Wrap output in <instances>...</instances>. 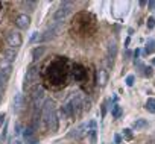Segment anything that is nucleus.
<instances>
[{
	"instance_id": "1",
	"label": "nucleus",
	"mask_w": 155,
	"mask_h": 144,
	"mask_svg": "<svg viewBox=\"0 0 155 144\" xmlns=\"http://www.w3.org/2000/svg\"><path fill=\"white\" fill-rule=\"evenodd\" d=\"M69 61L64 56H56V59H53L52 62H49V65L46 67L44 71V77L49 82V85L52 87H61L67 82L69 79Z\"/></svg>"
},
{
	"instance_id": "2",
	"label": "nucleus",
	"mask_w": 155,
	"mask_h": 144,
	"mask_svg": "<svg viewBox=\"0 0 155 144\" xmlns=\"http://www.w3.org/2000/svg\"><path fill=\"white\" fill-rule=\"evenodd\" d=\"M41 120L44 121V126L50 132H56L58 130V115L53 100L47 99L41 108Z\"/></svg>"
},
{
	"instance_id": "3",
	"label": "nucleus",
	"mask_w": 155,
	"mask_h": 144,
	"mask_svg": "<svg viewBox=\"0 0 155 144\" xmlns=\"http://www.w3.org/2000/svg\"><path fill=\"white\" fill-rule=\"evenodd\" d=\"M38 76H40V71H38V67L35 64L29 65V68L26 70V74H24V84H23V88L28 89L31 87H35L38 85Z\"/></svg>"
},
{
	"instance_id": "4",
	"label": "nucleus",
	"mask_w": 155,
	"mask_h": 144,
	"mask_svg": "<svg viewBox=\"0 0 155 144\" xmlns=\"http://www.w3.org/2000/svg\"><path fill=\"white\" fill-rule=\"evenodd\" d=\"M72 9H73V3L72 2H62L59 5V8L56 9V12L53 14V20L55 21H62L72 12Z\"/></svg>"
},
{
	"instance_id": "5",
	"label": "nucleus",
	"mask_w": 155,
	"mask_h": 144,
	"mask_svg": "<svg viewBox=\"0 0 155 144\" xmlns=\"http://www.w3.org/2000/svg\"><path fill=\"white\" fill-rule=\"evenodd\" d=\"M72 74L75 77V81L82 82V81L87 79V68L81 64H73L72 65Z\"/></svg>"
},
{
	"instance_id": "6",
	"label": "nucleus",
	"mask_w": 155,
	"mask_h": 144,
	"mask_svg": "<svg viewBox=\"0 0 155 144\" xmlns=\"http://www.w3.org/2000/svg\"><path fill=\"white\" fill-rule=\"evenodd\" d=\"M23 40H21V35L18 32H9L6 35V44L11 47V49H18L21 46Z\"/></svg>"
},
{
	"instance_id": "7",
	"label": "nucleus",
	"mask_w": 155,
	"mask_h": 144,
	"mask_svg": "<svg viewBox=\"0 0 155 144\" xmlns=\"http://www.w3.org/2000/svg\"><path fill=\"white\" fill-rule=\"evenodd\" d=\"M31 97H32L34 102L40 103L41 99L44 97V88H43L41 85H35V87L31 89Z\"/></svg>"
},
{
	"instance_id": "8",
	"label": "nucleus",
	"mask_w": 155,
	"mask_h": 144,
	"mask_svg": "<svg viewBox=\"0 0 155 144\" xmlns=\"http://www.w3.org/2000/svg\"><path fill=\"white\" fill-rule=\"evenodd\" d=\"M23 106H24V97L21 93H17L14 96V100H12V109H14V112H20Z\"/></svg>"
},
{
	"instance_id": "9",
	"label": "nucleus",
	"mask_w": 155,
	"mask_h": 144,
	"mask_svg": "<svg viewBox=\"0 0 155 144\" xmlns=\"http://www.w3.org/2000/svg\"><path fill=\"white\" fill-rule=\"evenodd\" d=\"M15 24L18 26L20 29H28L29 26H31V17L29 15H26V14H20L18 17H17V20H15Z\"/></svg>"
},
{
	"instance_id": "10",
	"label": "nucleus",
	"mask_w": 155,
	"mask_h": 144,
	"mask_svg": "<svg viewBox=\"0 0 155 144\" xmlns=\"http://www.w3.org/2000/svg\"><path fill=\"white\" fill-rule=\"evenodd\" d=\"M0 71L9 77L11 76V71H12V62H9L8 59L3 58L2 61H0Z\"/></svg>"
},
{
	"instance_id": "11",
	"label": "nucleus",
	"mask_w": 155,
	"mask_h": 144,
	"mask_svg": "<svg viewBox=\"0 0 155 144\" xmlns=\"http://www.w3.org/2000/svg\"><path fill=\"white\" fill-rule=\"evenodd\" d=\"M47 29L53 33L55 36H58L59 35V32L62 31V23L61 21H55V23H50L49 26H47Z\"/></svg>"
},
{
	"instance_id": "12",
	"label": "nucleus",
	"mask_w": 155,
	"mask_h": 144,
	"mask_svg": "<svg viewBox=\"0 0 155 144\" xmlns=\"http://www.w3.org/2000/svg\"><path fill=\"white\" fill-rule=\"evenodd\" d=\"M3 58L8 59L9 62L15 61V58H17V49H11V47L5 49V52H3Z\"/></svg>"
},
{
	"instance_id": "13",
	"label": "nucleus",
	"mask_w": 155,
	"mask_h": 144,
	"mask_svg": "<svg viewBox=\"0 0 155 144\" xmlns=\"http://www.w3.org/2000/svg\"><path fill=\"white\" fill-rule=\"evenodd\" d=\"M151 53H155V40H152V38L146 41V47H145V55H151Z\"/></svg>"
},
{
	"instance_id": "14",
	"label": "nucleus",
	"mask_w": 155,
	"mask_h": 144,
	"mask_svg": "<svg viewBox=\"0 0 155 144\" xmlns=\"http://www.w3.org/2000/svg\"><path fill=\"white\" fill-rule=\"evenodd\" d=\"M116 55H117V46H116V41H111L108 46V58L113 61L116 58Z\"/></svg>"
},
{
	"instance_id": "15",
	"label": "nucleus",
	"mask_w": 155,
	"mask_h": 144,
	"mask_svg": "<svg viewBox=\"0 0 155 144\" xmlns=\"http://www.w3.org/2000/svg\"><path fill=\"white\" fill-rule=\"evenodd\" d=\"M23 137H24V140H26V141L31 140V138H34V137H35V129H34L32 126L24 127V130H23Z\"/></svg>"
},
{
	"instance_id": "16",
	"label": "nucleus",
	"mask_w": 155,
	"mask_h": 144,
	"mask_svg": "<svg viewBox=\"0 0 155 144\" xmlns=\"http://www.w3.org/2000/svg\"><path fill=\"white\" fill-rule=\"evenodd\" d=\"M46 52V47L44 46H40V47H35L34 50H32V58L37 61L38 58H41L43 56V53Z\"/></svg>"
},
{
	"instance_id": "17",
	"label": "nucleus",
	"mask_w": 155,
	"mask_h": 144,
	"mask_svg": "<svg viewBox=\"0 0 155 144\" xmlns=\"http://www.w3.org/2000/svg\"><path fill=\"white\" fill-rule=\"evenodd\" d=\"M122 114H123V109H122L120 105H114V106L111 108V115L114 117V119H120Z\"/></svg>"
},
{
	"instance_id": "18",
	"label": "nucleus",
	"mask_w": 155,
	"mask_h": 144,
	"mask_svg": "<svg viewBox=\"0 0 155 144\" xmlns=\"http://www.w3.org/2000/svg\"><path fill=\"white\" fill-rule=\"evenodd\" d=\"M146 126H148V120H145V119H137V120L132 123V127H134L135 130L143 129V127H146Z\"/></svg>"
},
{
	"instance_id": "19",
	"label": "nucleus",
	"mask_w": 155,
	"mask_h": 144,
	"mask_svg": "<svg viewBox=\"0 0 155 144\" xmlns=\"http://www.w3.org/2000/svg\"><path fill=\"white\" fill-rule=\"evenodd\" d=\"M146 111H149L151 114H155V99L154 97H149L146 100V105H145Z\"/></svg>"
},
{
	"instance_id": "20",
	"label": "nucleus",
	"mask_w": 155,
	"mask_h": 144,
	"mask_svg": "<svg viewBox=\"0 0 155 144\" xmlns=\"http://www.w3.org/2000/svg\"><path fill=\"white\" fill-rule=\"evenodd\" d=\"M123 138L126 140V141H131L132 138H134V134H132V129H123Z\"/></svg>"
},
{
	"instance_id": "21",
	"label": "nucleus",
	"mask_w": 155,
	"mask_h": 144,
	"mask_svg": "<svg viewBox=\"0 0 155 144\" xmlns=\"http://www.w3.org/2000/svg\"><path fill=\"white\" fill-rule=\"evenodd\" d=\"M90 140H91V144H96L97 143V129L96 127L90 129Z\"/></svg>"
},
{
	"instance_id": "22",
	"label": "nucleus",
	"mask_w": 155,
	"mask_h": 144,
	"mask_svg": "<svg viewBox=\"0 0 155 144\" xmlns=\"http://www.w3.org/2000/svg\"><path fill=\"white\" fill-rule=\"evenodd\" d=\"M99 77H100V79H99L100 87H103V85H105V82H107V74H105V71H103V70L99 71Z\"/></svg>"
},
{
	"instance_id": "23",
	"label": "nucleus",
	"mask_w": 155,
	"mask_h": 144,
	"mask_svg": "<svg viewBox=\"0 0 155 144\" xmlns=\"http://www.w3.org/2000/svg\"><path fill=\"white\" fill-rule=\"evenodd\" d=\"M31 43H41V33L40 32H35L31 38Z\"/></svg>"
},
{
	"instance_id": "24",
	"label": "nucleus",
	"mask_w": 155,
	"mask_h": 144,
	"mask_svg": "<svg viewBox=\"0 0 155 144\" xmlns=\"http://www.w3.org/2000/svg\"><path fill=\"white\" fill-rule=\"evenodd\" d=\"M8 81H9V77H8L6 74H3L2 71H0V85H2V87H5V85L8 84Z\"/></svg>"
},
{
	"instance_id": "25",
	"label": "nucleus",
	"mask_w": 155,
	"mask_h": 144,
	"mask_svg": "<svg viewBox=\"0 0 155 144\" xmlns=\"http://www.w3.org/2000/svg\"><path fill=\"white\" fill-rule=\"evenodd\" d=\"M146 26H148V29H154L155 28V17H149L146 21Z\"/></svg>"
},
{
	"instance_id": "26",
	"label": "nucleus",
	"mask_w": 155,
	"mask_h": 144,
	"mask_svg": "<svg viewBox=\"0 0 155 144\" xmlns=\"http://www.w3.org/2000/svg\"><path fill=\"white\" fill-rule=\"evenodd\" d=\"M152 74H154V68H152V67H145V68H143V76L151 77Z\"/></svg>"
},
{
	"instance_id": "27",
	"label": "nucleus",
	"mask_w": 155,
	"mask_h": 144,
	"mask_svg": "<svg viewBox=\"0 0 155 144\" xmlns=\"http://www.w3.org/2000/svg\"><path fill=\"white\" fill-rule=\"evenodd\" d=\"M134 81H135V76H134V74H129V76L126 77L125 82H126L128 87H132V85H134Z\"/></svg>"
},
{
	"instance_id": "28",
	"label": "nucleus",
	"mask_w": 155,
	"mask_h": 144,
	"mask_svg": "<svg viewBox=\"0 0 155 144\" xmlns=\"http://www.w3.org/2000/svg\"><path fill=\"white\" fill-rule=\"evenodd\" d=\"M6 132H8V124H5L3 129H2V135H0V143H3V141L6 140Z\"/></svg>"
},
{
	"instance_id": "29",
	"label": "nucleus",
	"mask_w": 155,
	"mask_h": 144,
	"mask_svg": "<svg viewBox=\"0 0 155 144\" xmlns=\"http://www.w3.org/2000/svg\"><path fill=\"white\" fill-rule=\"evenodd\" d=\"M23 5H24V6H28V8H29V11H34V8L37 6V3H35V2H23Z\"/></svg>"
},
{
	"instance_id": "30",
	"label": "nucleus",
	"mask_w": 155,
	"mask_h": 144,
	"mask_svg": "<svg viewBox=\"0 0 155 144\" xmlns=\"http://www.w3.org/2000/svg\"><path fill=\"white\" fill-rule=\"evenodd\" d=\"M5 120H6V114L5 112H2L0 114V129H2V126H5L6 123H5Z\"/></svg>"
},
{
	"instance_id": "31",
	"label": "nucleus",
	"mask_w": 155,
	"mask_h": 144,
	"mask_svg": "<svg viewBox=\"0 0 155 144\" xmlns=\"http://www.w3.org/2000/svg\"><path fill=\"white\" fill-rule=\"evenodd\" d=\"M114 143H116V144H122V135L116 134V135H114Z\"/></svg>"
},
{
	"instance_id": "32",
	"label": "nucleus",
	"mask_w": 155,
	"mask_h": 144,
	"mask_svg": "<svg viewBox=\"0 0 155 144\" xmlns=\"http://www.w3.org/2000/svg\"><path fill=\"white\" fill-rule=\"evenodd\" d=\"M26 144H38V138H31V140H28V141H26Z\"/></svg>"
},
{
	"instance_id": "33",
	"label": "nucleus",
	"mask_w": 155,
	"mask_h": 144,
	"mask_svg": "<svg viewBox=\"0 0 155 144\" xmlns=\"http://www.w3.org/2000/svg\"><path fill=\"white\" fill-rule=\"evenodd\" d=\"M148 5H149V8H151V9H154V8H155V0H152V2H149Z\"/></svg>"
},
{
	"instance_id": "34",
	"label": "nucleus",
	"mask_w": 155,
	"mask_h": 144,
	"mask_svg": "<svg viewBox=\"0 0 155 144\" xmlns=\"http://www.w3.org/2000/svg\"><path fill=\"white\" fill-rule=\"evenodd\" d=\"M138 55H140V50L137 49V50L134 52V56H135V61H137V58H138Z\"/></svg>"
},
{
	"instance_id": "35",
	"label": "nucleus",
	"mask_w": 155,
	"mask_h": 144,
	"mask_svg": "<svg viewBox=\"0 0 155 144\" xmlns=\"http://www.w3.org/2000/svg\"><path fill=\"white\" fill-rule=\"evenodd\" d=\"M18 143H20L18 140H11V144H18Z\"/></svg>"
},
{
	"instance_id": "36",
	"label": "nucleus",
	"mask_w": 155,
	"mask_h": 144,
	"mask_svg": "<svg viewBox=\"0 0 155 144\" xmlns=\"http://www.w3.org/2000/svg\"><path fill=\"white\" fill-rule=\"evenodd\" d=\"M2 97H3V93H2V88H0V100H2Z\"/></svg>"
},
{
	"instance_id": "37",
	"label": "nucleus",
	"mask_w": 155,
	"mask_h": 144,
	"mask_svg": "<svg viewBox=\"0 0 155 144\" xmlns=\"http://www.w3.org/2000/svg\"><path fill=\"white\" fill-rule=\"evenodd\" d=\"M152 65H154V67H155V58L152 59Z\"/></svg>"
}]
</instances>
